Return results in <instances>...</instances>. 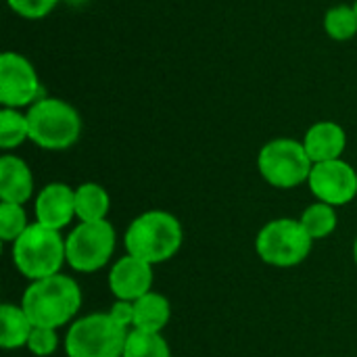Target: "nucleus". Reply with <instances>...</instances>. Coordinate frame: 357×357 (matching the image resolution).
Returning <instances> with one entry per match:
<instances>
[{
    "mask_svg": "<svg viewBox=\"0 0 357 357\" xmlns=\"http://www.w3.org/2000/svg\"><path fill=\"white\" fill-rule=\"evenodd\" d=\"M82 305V291L69 276L56 274L50 278L33 280L23 293L21 307L33 326L61 328L65 326Z\"/></svg>",
    "mask_w": 357,
    "mask_h": 357,
    "instance_id": "f257e3e1",
    "label": "nucleus"
},
{
    "mask_svg": "<svg viewBox=\"0 0 357 357\" xmlns=\"http://www.w3.org/2000/svg\"><path fill=\"white\" fill-rule=\"evenodd\" d=\"M128 255L151 266L172 259L184 241L182 224L167 211H146L138 215L126 230Z\"/></svg>",
    "mask_w": 357,
    "mask_h": 357,
    "instance_id": "f03ea898",
    "label": "nucleus"
},
{
    "mask_svg": "<svg viewBox=\"0 0 357 357\" xmlns=\"http://www.w3.org/2000/svg\"><path fill=\"white\" fill-rule=\"evenodd\" d=\"M65 261L67 251L61 232L38 222L29 224V228L13 243V264L31 282L56 276Z\"/></svg>",
    "mask_w": 357,
    "mask_h": 357,
    "instance_id": "7ed1b4c3",
    "label": "nucleus"
},
{
    "mask_svg": "<svg viewBox=\"0 0 357 357\" xmlns=\"http://www.w3.org/2000/svg\"><path fill=\"white\" fill-rule=\"evenodd\" d=\"M29 121V140L46 151H65L79 140L82 117L65 100L46 96L25 113Z\"/></svg>",
    "mask_w": 357,
    "mask_h": 357,
    "instance_id": "20e7f679",
    "label": "nucleus"
},
{
    "mask_svg": "<svg viewBox=\"0 0 357 357\" xmlns=\"http://www.w3.org/2000/svg\"><path fill=\"white\" fill-rule=\"evenodd\" d=\"M128 328L109 314H90L75 320L65 339L67 357H123Z\"/></svg>",
    "mask_w": 357,
    "mask_h": 357,
    "instance_id": "39448f33",
    "label": "nucleus"
},
{
    "mask_svg": "<svg viewBox=\"0 0 357 357\" xmlns=\"http://www.w3.org/2000/svg\"><path fill=\"white\" fill-rule=\"evenodd\" d=\"M261 178L276 188H295L310 180L314 161L303 142L293 138H276L261 146L257 157Z\"/></svg>",
    "mask_w": 357,
    "mask_h": 357,
    "instance_id": "423d86ee",
    "label": "nucleus"
},
{
    "mask_svg": "<svg viewBox=\"0 0 357 357\" xmlns=\"http://www.w3.org/2000/svg\"><path fill=\"white\" fill-rule=\"evenodd\" d=\"M312 236L305 232L299 220L280 218L266 224L255 241L261 261L276 268H293L301 264L312 251Z\"/></svg>",
    "mask_w": 357,
    "mask_h": 357,
    "instance_id": "0eeeda50",
    "label": "nucleus"
},
{
    "mask_svg": "<svg viewBox=\"0 0 357 357\" xmlns=\"http://www.w3.org/2000/svg\"><path fill=\"white\" fill-rule=\"evenodd\" d=\"M67 264L82 274H92L107 266L115 251V230L102 222H82L65 241Z\"/></svg>",
    "mask_w": 357,
    "mask_h": 357,
    "instance_id": "6e6552de",
    "label": "nucleus"
},
{
    "mask_svg": "<svg viewBox=\"0 0 357 357\" xmlns=\"http://www.w3.org/2000/svg\"><path fill=\"white\" fill-rule=\"evenodd\" d=\"M40 77L33 65L17 52L0 54V102L8 109H19L38 102L40 98Z\"/></svg>",
    "mask_w": 357,
    "mask_h": 357,
    "instance_id": "1a4fd4ad",
    "label": "nucleus"
},
{
    "mask_svg": "<svg viewBox=\"0 0 357 357\" xmlns=\"http://www.w3.org/2000/svg\"><path fill=\"white\" fill-rule=\"evenodd\" d=\"M307 184L320 203H328L333 207L351 203L357 195L356 169L343 159L314 163Z\"/></svg>",
    "mask_w": 357,
    "mask_h": 357,
    "instance_id": "9d476101",
    "label": "nucleus"
},
{
    "mask_svg": "<svg viewBox=\"0 0 357 357\" xmlns=\"http://www.w3.org/2000/svg\"><path fill=\"white\" fill-rule=\"evenodd\" d=\"M151 287L153 266L134 255L121 257L109 274V289L121 301H138L140 297L151 293Z\"/></svg>",
    "mask_w": 357,
    "mask_h": 357,
    "instance_id": "9b49d317",
    "label": "nucleus"
},
{
    "mask_svg": "<svg viewBox=\"0 0 357 357\" xmlns=\"http://www.w3.org/2000/svg\"><path fill=\"white\" fill-rule=\"evenodd\" d=\"M75 215V190L63 182H52L44 186L36 197V222L52 228L63 230Z\"/></svg>",
    "mask_w": 357,
    "mask_h": 357,
    "instance_id": "f8f14e48",
    "label": "nucleus"
},
{
    "mask_svg": "<svg viewBox=\"0 0 357 357\" xmlns=\"http://www.w3.org/2000/svg\"><path fill=\"white\" fill-rule=\"evenodd\" d=\"M303 146L314 163L335 161L341 159L347 146V134L335 121H318L307 130L303 138Z\"/></svg>",
    "mask_w": 357,
    "mask_h": 357,
    "instance_id": "ddd939ff",
    "label": "nucleus"
},
{
    "mask_svg": "<svg viewBox=\"0 0 357 357\" xmlns=\"http://www.w3.org/2000/svg\"><path fill=\"white\" fill-rule=\"evenodd\" d=\"M33 195V176L27 163L15 155L0 159V199L2 203L23 205Z\"/></svg>",
    "mask_w": 357,
    "mask_h": 357,
    "instance_id": "4468645a",
    "label": "nucleus"
},
{
    "mask_svg": "<svg viewBox=\"0 0 357 357\" xmlns=\"http://www.w3.org/2000/svg\"><path fill=\"white\" fill-rule=\"evenodd\" d=\"M172 316L169 301L159 293H146L134 301V328L144 333H161Z\"/></svg>",
    "mask_w": 357,
    "mask_h": 357,
    "instance_id": "2eb2a0df",
    "label": "nucleus"
},
{
    "mask_svg": "<svg viewBox=\"0 0 357 357\" xmlns=\"http://www.w3.org/2000/svg\"><path fill=\"white\" fill-rule=\"evenodd\" d=\"M0 324H2L0 345L4 349L27 347V341H29V335L33 331V324L27 318V314L23 312V307L4 303L0 307Z\"/></svg>",
    "mask_w": 357,
    "mask_h": 357,
    "instance_id": "dca6fc26",
    "label": "nucleus"
},
{
    "mask_svg": "<svg viewBox=\"0 0 357 357\" xmlns=\"http://www.w3.org/2000/svg\"><path fill=\"white\" fill-rule=\"evenodd\" d=\"M111 199L100 184L86 182L75 188V215L79 222H102L109 213Z\"/></svg>",
    "mask_w": 357,
    "mask_h": 357,
    "instance_id": "f3484780",
    "label": "nucleus"
},
{
    "mask_svg": "<svg viewBox=\"0 0 357 357\" xmlns=\"http://www.w3.org/2000/svg\"><path fill=\"white\" fill-rule=\"evenodd\" d=\"M123 357H172V351L161 333H144L134 328L128 333Z\"/></svg>",
    "mask_w": 357,
    "mask_h": 357,
    "instance_id": "a211bd4d",
    "label": "nucleus"
},
{
    "mask_svg": "<svg viewBox=\"0 0 357 357\" xmlns=\"http://www.w3.org/2000/svg\"><path fill=\"white\" fill-rule=\"evenodd\" d=\"M301 226L312 236V241L326 238L337 228V211L328 203H314L301 215Z\"/></svg>",
    "mask_w": 357,
    "mask_h": 357,
    "instance_id": "6ab92c4d",
    "label": "nucleus"
},
{
    "mask_svg": "<svg viewBox=\"0 0 357 357\" xmlns=\"http://www.w3.org/2000/svg\"><path fill=\"white\" fill-rule=\"evenodd\" d=\"M29 140V121L27 115L19 113L17 109L4 107L0 111V146L4 151L17 149Z\"/></svg>",
    "mask_w": 357,
    "mask_h": 357,
    "instance_id": "aec40b11",
    "label": "nucleus"
},
{
    "mask_svg": "<svg viewBox=\"0 0 357 357\" xmlns=\"http://www.w3.org/2000/svg\"><path fill=\"white\" fill-rule=\"evenodd\" d=\"M324 29H326L328 38H333L337 42L351 40L357 33L356 8L349 4H339V6L328 8V13L324 17Z\"/></svg>",
    "mask_w": 357,
    "mask_h": 357,
    "instance_id": "412c9836",
    "label": "nucleus"
},
{
    "mask_svg": "<svg viewBox=\"0 0 357 357\" xmlns=\"http://www.w3.org/2000/svg\"><path fill=\"white\" fill-rule=\"evenodd\" d=\"M27 228H29L27 215L21 205H17V203L0 205V238L2 241L15 243Z\"/></svg>",
    "mask_w": 357,
    "mask_h": 357,
    "instance_id": "4be33fe9",
    "label": "nucleus"
},
{
    "mask_svg": "<svg viewBox=\"0 0 357 357\" xmlns=\"http://www.w3.org/2000/svg\"><path fill=\"white\" fill-rule=\"evenodd\" d=\"M59 339L54 328H42V326H33L29 341H27V349L38 357H48L56 351Z\"/></svg>",
    "mask_w": 357,
    "mask_h": 357,
    "instance_id": "5701e85b",
    "label": "nucleus"
},
{
    "mask_svg": "<svg viewBox=\"0 0 357 357\" xmlns=\"http://www.w3.org/2000/svg\"><path fill=\"white\" fill-rule=\"evenodd\" d=\"M8 6L23 19H44L56 6L59 0H6Z\"/></svg>",
    "mask_w": 357,
    "mask_h": 357,
    "instance_id": "b1692460",
    "label": "nucleus"
},
{
    "mask_svg": "<svg viewBox=\"0 0 357 357\" xmlns=\"http://www.w3.org/2000/svg\"><path fill=\"white\" fill-rule=\"evenodd\" d=\"M109 316L117 322V324H121V326H134V301H121V299H117L113 305H111V312H109Z\"/></svg>",
    "mask_w": 357,
    "mask_h": 357,
    "instance_id": "393cba45",
    "label": "nucleus"
},
{
    "mask_svg": "<svg viewBox=\"0 0 357 357\" xmlns=\"http://www.w3.org/2000/svg\"><path fill=\"white\" fill-rule=\"evenodd\" d=\"M354 257H356V264H357V238H356V245H354Z\"/></svg>",
    "mask_w": 357,
    "mask_h": 357,
    "instance_id": "a878e982",
    "label": "nucleus"
},
{
    "mask_svg": "<svg viewBox=\"0 0 357 357\" xmlns=\"http://www.w3.org/2000/svg\"><path fill=\"white\" fill-rule=\"evenodd\" d=\"M354 8H356V13H357V0H356V2H354Z\"/></svg>",
    "mask_w": 357,
    "mask_h": 357,
    "instance_id": "bb28decb",
    "label": "nucleus"
}]
</instances>
